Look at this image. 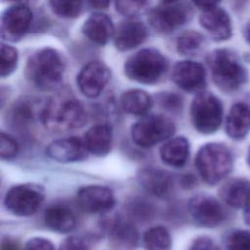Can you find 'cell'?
<instances>
[{
	"label": "cell",
	"instance_id": "obj_1",
	"mask_svg": "<svg viewBox=\"0 0 250 250\" xmlns=\"http://www.w3.org/2000/svg\"><path fill=\"white\" fill-rule=\"evenodd\" d=\"M87 112L83 104L69 93L54 96L44 103L40 122L49 131L62 133L83 127Z\"/></svg>",
	"mask_w": 250,
	"mask_h": 250
},
{
	"label": "cell",
	"instance_id": "obj_2",
	"mask_svg": "<svg viewBox=\"0 0 250 250\" xmlns=\"http://www.w3.org/2000/svg\"><path fill=\"white\" fill-rule=\"evenodd\" d=\"M64 62L54 49L44 48L35 52L25 65V76L36 88L50 91L58 88L64 74Z\"/></svg>",
	"mask_w": 250,
	"mask_h": 250
},
{
	"label": "cell",
	"instance_id": "obj_3",
	"mask_svg": "<svg viewBox=\"0 0 250 250\" xmlns=\"http://www.w3.org/2000/svg\"><path fill=\"white\" fill-rule=\"evenodd\" d=\"M195 166L202 180L213 186L224 180L231 171L232 155L225 145L208 143L198 149Z\"/></svg>",
	"mask_w": 250,
	"mask_h": 250
},
{
	"label": "cell",
	"instance_id": "obj_4",
	"mask_svg": "<svg viewBox=\"0 0 250 250\" xmlns=\"http://www.w3.org/2000/svg\"><path fill=\"white\" fill-rule=\"evenodd\" d=\"M208 63L214 83L224 92H233L247 80L245 67L229 50H215L209 56Z\"/></svg>",
	"mask_w": 250,
	"mask_h": 250
},
{
	"label": "cell",
	"instance_id": "obj_5",
	"mask_svg": "<svg viewBox=\"0 0 250 250\" xmlns=\"http://www.w3.org/2000/svg\"><path fill=\"white\" fill-rule=\"evenodd\" d=\"M167 68L168 62L165 57L152 48L137 52L124 64V72L129 79L147 85L158 82Z\"/></svg>",
	"mask_w": 250,
	"mask_h": 250
},
{
	"label": "cell",
	"instance_id": "obj_6",
	"mask_svg": "<svg viewBox=\"0 0 250 250\" xmlns=\"http://www.w3.org/2000/svg\"><path fill=\"white\" fill-rule=\"evenodd\" d=\"M175 131L176 126L168 116L148 114L132 125L131 137L137 146L148 148L169 140Z\"/></svg>",
	"mask_w": 250,
	"mask_h": 250
},
{
	"label": "cell",
	"instance_id": "obj_7",
	"mask_svg": "<svg viewBox=\"0 0 250 250\" xmlns=\"http://www.w3.org/2000/svg\"><path fill=\"white\" fill-rule=\"evenodd\" d=\"M190 120L193 128L200 134L215 133L223 120V105L212 93H198L190 105Z\"/></svg>",
	"mask_w": 250,
	"mask_h": 250
},
{
	"label": "cell",
	"instance_id": "obj_8",
	"mask_svg": "<svg viewBox=\"0 0 250 250\" xmlns=\"http://www.w3.org/2000/svg\"><path fill=\"white\" fill-rule=\"evenodd\" d=\"M45 198V189L34 183L13 186L4 198L6 209L18 217H29L37 212Z\"/></svg>",
	"mask_w": 250,
	"mask_h": 250
},
{
	"label": "cell",
	"instance_id": "obj_9",
	"mask_svg": "<svg viewBox=\"0 0 250 250\" xmlns=\"http://www.w3.org/2000/svg\"><path fill=\"white\" fill-rule=\"evenodd\" d=\"M188 211L192 221L203 228H215L225 219L221 203L209 194L201 193L190 197L188 202Z\"/></svg>",
	"mask_w": 250,
	"mask_h": 250
},
{
	"label": "cell",
	"instance_id": "obj_10",
	"mask_svg": "<svg viewBox=\"0 0 250 250\" xmlns=\"http://www.w3.org/2000/svg\"><path fill=\"white\" fill-rule=\"evenodd\" d=\"M188 9L172 2H165L152 8L147 20L153 29L161 33H170L181 27L188 21Z\"/></svg>",
	"mask_w": 250,
	"mask_h": 250
},
{
	"label": "cell",
	"instance_id": "obj_11",
	"mask_svg": "<svg viewBox=\"0 0 250 250\" xmlns=\"http://www.w3.org/2000/svg\"><path fill=\"white\" fill-rule=\"evenodd\" d=\"M76 201L84 212L102 214L110 211L114 207L115 196L107 187L89 185L81 187L77 190Z\"/></svg>",
	"mask_w": 250,
	"mask_h": 250
},
{
	"label": "cell",
	"instance_id": "obj_12",
	"mask_svg": "<svg viewBox=\"0 0 250 250\" xmlns=\"http://www.w3.org/2000/svg\"><path fill=\"white\" fill-rule=\"evenodd\" d=\"M43 105L44 104L30 97L18 100L7 110V125L19 132H26L36 120L40 121Z\"/></svg>",
	"mask_w": 250,
	"mask_h": 250
},
{
	"label": "cell",
	"instance_id": "obj_13",
	"mask_svg": "<svg viewBox=\"0 0 250 250\" xmlns=\"http://www.w3.org/2000/svg\"><path fill=\"white\" fill-rule=\"evenodd\" d=\"M110 77L108 67L102 62L87 63L78 73L76 83L80 92L88 98H97L104 91Z\"/></svg>",
	"mask_w": 250,
	"mask_h": 250
},
{
	"label": "cell",
	"instance_id": "obj_14",
	"mask_svg": "<svg viewBox=\"0 0 250 250\" xmlns=\"http://www.w3.org/2000/svg\"><path fill=\"white\" fill-rule=\"evenodd\" d=\"M88 150L83 139L67 137L55 140L46 147V154L61 163L82 161L88 156Z\"/></svg>",
	"mask_w": 250,
	"mask_h": 250
},
{
	"label": "cell",
	"instance_id": "obj_15",
	"mask_svg": "<svg viewBox=\"0 0 250 250\" xmlns=\"http://www.w3.org/2000/svg\"><path fill=\"white\" fill-rule=\"evenodd\" d=\"M32 19L30 9L23 4L8 8L2 15V36L9 40H18L28 30Z\"/></svg>",
	"mask_w": 250,
	"mask_h": 250
},
{
	"label": "cell",
	"instance_id": "obj_16",
	"mask_svg": "<svg viewBox=\"0 0 250 250\" xmlns=\"http://www.w3.org/2000/svg\"><path fill=\"white\" fill-rule=\"evenodd\" d=\"M174 82L184 91H201L206 84V72L202 64L193 61L179 62L173 69Z\"/></svg>",
	"mask_w": 250,
	"mask_h": 250
},
{
	"label": "cell",
	"instance_id": "obj_17",
	"mask_svg": "<svg viewBox=\"0 0 250 250\" xmlns=\"http://www.w3.org/2000/svg\"><path fill=\"white\" fill-rule=\"evenodd\" d=\"M137 178L144 189L160 198L168 197L174 188L171 174L159 168L146 167L139 171Z\"/></svg>",
	"mask_w": 250,
	"mask_h": 250
},
{
	"label": "cell",
	"instance_id": "obj_18",
	"mask_svg": "<svg viewBox=\"0 0 250 250\" xmlns=\"http://www.w3.org/2000/svg\"><path fill=\"white\" fill-rule=\"evenodd\" d=\"M199 22L216 41H225L231 37V20L222 8L216 6L203 10L199 17Z\"/></svg>",
	"mask_w": 250,
	"mask_h": 250
},
{
	"label": "cell",
	"instance_id": "obj_19",
	"mask_svg": "<svg viewBox=\"0 0 250 250\" xmlns=\"http://www.w3.org/2000/svg\"><path fill=\"white\" fill-rule=\"evenodd\" d=\"M108 237L110 244L118 250H135L140 240L135 225L122 217H117L110 222Z\"/></svg>",
	"mask_w": 250,
	"mask_h": 250
},
{
	"label": "cell",
	"instance_id": "obj_20",
	"mask_svg": "<svg viewBox=\"0 0 250 250\" xmlns=\"http://www.w3.org/2000/svg\"><path fill=\"white\" fill-rule=\"evenodd\" d=\"M146 37L145 24L136 20L129 19L122 21L114 31V45L117 50L126 52L142 44Z\"/></svg>",
	"mask_w": 250,
	"mask_h": 250
},
{
	"label": "cell",
	"instance_id": "obj_21",
	"mask_svg": "<svg viewBox=\"0 0 250 250\" xmlns=\"http://www.w3.org/2000/svg\"><path fill=\"white\" fill-rule=\"evenodd\" d=\"M112 140V129L107 123H99L92 126L84 134L83 138L88 152L98 157H103L109 153Z\"/></svg>",
	"mask_w": 250,
	"mask_h": 250
},
{
	"label": "cell",
	"instance_id": "obj_22",
	"mask_svg": "<svg viewBox=\"0 0 250 250\" xmlns=\"http://www.w3.org/2000/svg\"><path fill=\"white\" fill-rule=\"evenodd\" d=\"M44 222L48 229L58 233H68L75 229L77 224L73 211L61 203L52 204L45 210Z\"/></svg>",
	"mask_w": 250,
	"mask_h": 250
},
{
	"label": "cell",
	"instance_id": "obj_23",
	"mask_svg": "<svg viewBox=\"0 0 250 250\" xmlns=\"http://www.w3.org/2000/svg\"><path fill=\"white\" fill-rule=\"evenodd\" d=\"M113 23L106 15L92 14L83 23L82 32L92 42L98 45L106 44L114 35Z\"/></svg>",
	"mask_w": 250,
	"mask_h": 250
},
{
	"label": "cell",
	"instance_id": "obj_24",
	"mask_svg": "<svg viewBox=\"0 0 250 250\" xmlns=\"http://www.w3.org/2000/svg\"><path fill=\"white\" fill-rule=\"evenodd\" d=\"M226 132L233 140H242L250 132V105L245 103L234 104L226 120Z\"/></svg>",
	"mask_w": 250,
	"mask_h": 250
},
{
	"label": "cell",
	"instance_id": "obj_25",
	"mask_svg": "<svg viewBox=\"0 0 250 250\" xmlns=\"http://www.w3.org/2000/svg\"><path fill=\"white\" fill-rule=\"evenodd\" d=\"M161 160L168 166L182 168L189 156V143L184 136L170 138L160 147Z\"/></svg>",
	"mask_w": 250,
	"mask_h": 250
},
{
	"label": "cell",
	"instance_id": "obj_26",
	"mask_svg": "<svg viewBox=\"0 0 250 250\" xmlns=\"http://www.w3.org/2000/svg\"><path fill=\"white\" fill-rule=\"evenodd\" d=\"M220 196L232 208H244L250 201V181L234 179L228 182L222 187Z\"/></svg>",
	"mask_w": 250,
	"mask_h": 250
},
{
	"label": "cell",
	"instance_id": "obj_27",
	"mask_svg": "<svg viewBox=\"0 0 250 250\" xmlns=\"http://www.w3.org/2000/svg\"><path fill=\"white\" fill-rule=\"evenodd\" d=\"M120 104L123 110L132 115H145L152 106L151 97L144 90L132 89L122 94Z\"/></svg>",
	"mask_w": 250,
	"mask_h": 250
},
{
	"label": "cell",
	"instance_id": "obj_28",
	"mask_svg": "<svg viewBox=\"0 0 250 250\" xmlns=\"http://www.w3.org/2000/svg\"><path fill=\"white\" fill-rule=\"evenodd\" d=\"M145 250H172V237L163 226L149 228L143 235Z\"/></svg>",
	"mask_w": 250,
	"mask_h": 250
},
{
	"label": "cell",
	"instance_id": "obj_29",
	"mask_svg": "<svg viewBox=\"0 0 250 250\" xmlns=\"http://www.w3.org/2000/svg\"><path fill=\"white\" fill-rule=\"evenodd\" d=\"M204 44V37L196 31L183 33L177 40L178 52L184 56H192L199 52Z\"/></svg>",
	"mask_w": 250,
	"mask_h": 250
},
{
	"label": "cell",
	"instance_id": "obj_30",
	"mask_svg": "<svg viewBox=\"0 0 250 250\" xmlns=\"http://www.w3.org/2000/svg\"><path fill=\"white\" fill-rule=\"evenodd\" d=\"M52 11L62 18L72 19L79 15L82 0H48Z\"/></svg>",
	"mask_w": 250,
	"mask_h": 250
},
{
	"label": "cell",
	"instance_id": "obj_31",
	"mask_svg": "<svg viewBox=\"0 0 250 250\" xmlns=\"http://www.w3.org/2000/svg\"><path fill=\"white\" fill-rule=\"evenodd\" d=\"M18 52L17 50L7 44H1V77L10 75L17 67Z\"/></svg>",
	"mask_w": 250,
	"mask_h": 250
},
{
	"label": "cell",
	"instance_id": "obj_32",
	"mask_svg": "<svg viewBox=\"0 0 250 250\" xmlns=\"http://www.w3.org/2000/svg\"><path fill=\"white\" fill-rule=\"evenodd\" d=\"M227 250H250V232L243 229L231 231L226 238Z\"/></svg>",
	"mask_w": 250,
	"mask_h": 250
},
{
	"label": "cell",
	"instance_id": "obj_33",
	"mask_svg": "<svg viewBox=\"0 0 250 250\" xmlns=\"http://www.w3.org/2000/svg\"><path fill=\"white\" fill-rule=\"evenodd\" d=\"M20 151L17 141L10 135L1 132L0 135V155L3 160L14 159Z\"/></svg>",
	"mask_w": 250,
	"mask_h": 250
},
{
	"label": "cell",
	"instance_id": "obj_34",
	"mask_svg": "<svg viewBox=\"0 0 250 250\" xmlns=\"http://www.w3.org/2000/svg\"><path fill=\"white\" fill-rule=\"evenodd\" d=\"M157 102L162 108L171 112H177L183 107L182 97L171 92L159 93L157 96Z\"/></svg>",
	"mask_w": 250,
	"mask_h": 250
},
{
	"label": "cell",
	"instance_id": "obj_35",
	"mask_svg": "<svg viewBox=\"0 0 250 250\" xmlns=\"http://www.w3.org/2000/svg\"><path fill=\"white\" fill-rule=\"evenodd\" d=\"M146 0H116V10L124 16H134L146 5Z\"/></svg>",
	"mask_w": 250,
	"mask_h": 250
},
{
	"label": "cell",
	"instance_id": "obj_36",
	"mask_svg": "<svg viewBox=\"0 0 250 250\" xmlns=\"http://www.w3.org/2000/svg\"><path fill=\"white\" fill-rule=\"evenodd\" d=\"M59 250H90V246L84 237L72 235L61 243Z\"/></svg>",
	"mask_w": 250,
	"mask_h": 250
},
{
	"label": "cell",
	"instance_id": "obj_37",
	"mask_svg": "<svg viewBox=\"0 0 250 250\" xmlns=\"http://www.w3.org/2000/svg\"><path fill=\"white\" fill-rule=\"evenodd\" d=\"M188 250H220V248L212 238L202 235L193 239Z\"/></svg>",
	"mask_w": 250,
	"mask_h": 250
},
{
	"label": "cell",
	"instance_id": "obj_38",
	"mask_svg": "<svg viewBox=\"0 0 250 250\" xmlns=\"http://www.w3.org/2000/svg\"><path fill=\"white\" fill-rule=\"evenodd\" d=\"M23 250H55V247L47 238L32 237L25 243Z\"/></svg>",
	"mask_w": 250,
	"mask_h": 250
},
{
	"label": "cell",
	"instance_id": "obj_39",
	"mask_svg": "<svg viewBox=\"0 0 250 250\" xmlns=\"http://www.w3.org/2000/svg\"><path fill=\"white\" fill-rule=\"evenodd\" d=\"M0 250H21L20 243L17 239H14L10 236H5L1 240Z\"/></svg>",
	"mask_w": 250,
	"mask_h": 250
},
{
	"label": "cell",
	"instance_id": "obj_40",
	"mask_svg": "<svg viewBox=\"0 0 250 250\" xmlns=\"http://www.w3.org/2000/svg\"><path fill=\"white\" fill-rule=\"evenodd\" d=\"M192 1L197 7L205 10L212 7H216L221 0H192Z\"/></svg>",
	"mask_w": 250,
	"mask_h": 250
},
{
	"label": "cell",
	"instance_id": "obj_41",
	"mask_svg": "<svg viewBox=\"0 0 250 250\" xmlns=\"http://www.w3.org/2000/svg\"><path fill=\"white\" fill-rule=\"evenodd\" d=\"M88 2L93 8L104 9L109 5L110 0H88Z\"/></svg>",
	"mask_w": 250,
	"mask_h": 250
},
{
	"label": "cell",
	"instance_id": "obj_42",
	"mask_svg": "<svg viewBox=\"0 0 250 250\" xmlns=\"http://www.w3.org/2000/svg\"><path fill=\"white\" fill-rule=\"evenodd\" d=\"M244 221L247 225L250 226V201L247 203V205L244 207V213H243Z\"/></svg>",
	"mask_w": 250,
	"mask_h": 250
},
{
	"label": "cell",
	"instance_id": "obj_43",
	"mask_svg": "<svg viewBox=\"0 0 250 250\" xmlns=\"http://www.w3.org/2000/svg\"><path fill=\"white\" fill-rule=\"evenodd\" d=\"M243 35L245 38V41L248 43V45L250 46V21L246 23V25L244 26L243 29Z\"/></svg>",
	"mask_w": 250,
	"mask_h": 250
},
{
	"label": "cell",
	"instance_id": "obj_44",
	"mask_svg": "<svg viewBox=\"0 0 250 250\" xmlns=\"http://www.w3.org/2000/svg\"><path fill=\"white\" fill-rule=\"evenodd\" d=\"M247 163H248V165L250 166V149H249L248 154H247Z\"/></svg>",
	"mask_w": 250,
	"mask_h": 250
},
{
	"label": "cell",
	"instance_id": "obj_45",
	"mask_svg": "<svg viewBox=\"0 0 250 250\" xmlns=\"http://www.w3.org/2000/svg\"><path fill=\"white\" fill-rule=\"evenodd\" d=\"M10 1H17V2H23V1H27V0H10Z\"/></svg>",
	"mask_w": 250,
	"mask_h": 250
},
{
	"label": "cell",
	"instance_id": "obj_46",
	"mask_svg": "<svg viewBox=\"0 0 250 250\" xmlns=\"http://www.w3.org/2000/svg\"><path fill=\"white\" fill-rule=\"evenodd\" d=\"M165 2H173V1H176V0H163Z\"/></svg>",
	"mask_w": 250,
	"mask_h": 250
}]
</instances>
